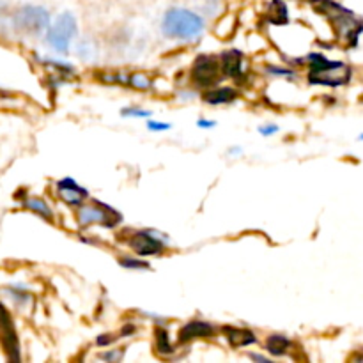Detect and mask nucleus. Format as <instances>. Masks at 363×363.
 Masks as SVG:
<instances>
[{"instance_id":"1","label":"nucleus","mask_w":363,"mask_h":363,"mask_svg":"<svg viewBox=\"0 0 363 363\" xmlns=\"http://www.w3.org/2000/svg\"><path fill=\"white\" fill-rule=\"evenodd\" d=\"M208 28L204 14L191 7L172 6L162 14L160 32L167 41L197 43L201 41Z\"/></svg>"},{"instance_id":"2","label":"nucleus","mask_w":363,"mask_h":363,"mask_svg":"<svg viewBox=\"0 0 363 363\" xmlns=\"http://www.w3.org/2000/svg\"><path fill=\"white\" fill-rule=\"evenodd\" d=\"M307 84L314 87L337 89L351 80V67L342 60H332L323 52H308L305 55Z\"/></svg>"},{"instance_id":"3","label":"nucleus","mask_w":363,"mask_h":363,"mask_svg":"<svg viewBox=\"0 0 363 363\" xmlns=\"http://www.w3.org/2000/svg\"><path fill=\"white\" fill-rule=\"evenodd\" d=\"M117 241L126 247L131 254L144 259L162 257L169 250V236L158 229H117Z\"/></svg>"},{"instance_id":"4","label":"nucleus","mask_w":363,"mask_h":363,"mask_svg":"<svg viewBox=\"0 0 363 363\" xmlns=\"http://www.w3.org/2000/svg\"><path fill=\"white\" fill-rule=\"evenodd\" d=\"M78 35H80V23L77 14L73 11H62L52 18V23L43 34V43L52 53L66 57L73 50Z\"/></svg>"},{"instance_id":"5","label":"nucleus","mask_w":363,"mask_h":363,"mask_svg":"<svg viewBox=\"0 0 363 363\" xmlns=\"http://www.w3.org/2000/svg\"><path fill=\"white\" fill-rule=\"evenodd\" d=\"M74 222H77L78 229L82 230L94 229V227L105 230H117L123 227L124 216L123 213L117 211L106 202L91 197L74 209Z\"/></svg>"},{"instance_id":"6","label":"nucleus","mask_w":363,"mask_h":363,"mask_svg":"<svg viewBox=\"0 0 363 363\" xmlns=\"http://www.w3.org/2000/svg\"><path fill=\"white\" fill-rule=\"evenodd\" d=\"M52 11L38 4H25L9 14L11 27L30 38H43L48 25L52 23Z\"/></svg>"},{"instance_id":"7","label":"nucleus","mask_w":363,"mask_h":363,"mask_svg":"<svg viewBox=\"0 0 363 363\" xmlns=\"http://www.w3.org/2000/svg\"><path fill=\"white\" fill-rule=\"evenodd\" d=\"M223 74L220 69V60L216 53H199L188 71V85L197 91L215 87L222 84Z\"/></svg>"},{"instance_id":"8","label":"nucleus","mask_w":363,"mask_h":363,"mask_svg":"<svg viewBox=\"0 0 363 363\" xmlns=\"http://www.w3.org/2000/svg\"><path fill=\"white\" fill-rule=\"evenodd\" d=\"M220 69H222L223 80L233 82L238 87L248 85L250 69L247 66V55L240 48H227L218 53Z\"/></svg>"},{"instance_id":"9","label":"nucleus","mask_w":363,"mask_h":363,"mask_svg":"<svg viewBox=\"0 0 363 363\" xmlns=\"http://www.w3.org/2000/svg\"><path fill=\"white\" fill-rule=\"evenodd\" d=\"M53 188V197L57 199V202L64 206L67 209H77L78 206L84 204L85 201L91 199V194L85 186H82L74 177L66 176L60 177V179H55L52 183Z\"/></svg>"},{"instance_id":"10","label":"nucleus","mask_w":363,"mask_h":363,"mask_svg":"<svg viewBox=\"0 0 363 363\" xmlns=\"http://www.w3.org/2000/svg\"><path fill=\"white\" fill-rule=\"evenodd\" d=\"M220 328L206 319L194 318L179 326L176 333L177 346H190V344L199 342V340H215L218 339Z\"/></svg>"},{"instance_id":"11","label":"nucleus","mask_w":363,"mask_h":363,"mask_svg":"<svg viewBox=\"0 0 363 363\" xmlns=\"http://www.w3.org/2000/svg\"><path fill=\"white\" fill-rule=\"evenodd\" d=\"M0 342H2V347L9 360H21L20 337H18L16 325H14L9 308L4 303H0Z\"/></svg>"},{"instance_id":"12","label":"nucleus","mask_w":363,"mask_h":363,"mask_svg":"<svg viewBox=\"0 0 363 363\" xmlns=\"http://www.w3.org/2000/svg\"><path fill=\"white\" fill-rule=\"evenodd\" d=\"M241 98V87L234 84H218L201 91V101L208 106H230Z\"/></svg>"},{"instance_id":"13","label":"nucleus","mask_w":363,"mask_h":363,"mask_svg":"<svg viewBox=\"0 0 363 363\" xmlns=\"http://www.w3.org/2000/svg\"><path fill=\"white\" fill-rule=\"evenodd\" d=\"M220 333L223 335L225 342L229 344L230 350H234V351L248 350V347H254L261 342L257 333L250 328H245V326L225 325L220 328Z\"/></svg>"},{"instance_id":"14","label":"nucleus","mask_w":363,"mask_h":363,"mask_svg":"<svg viewBox=\"0 0 363 363\" xmlns=\"http://www.w3.org/2000/svg\"><path fill=\"white\" fill-rule=\"evenodd\" d=\"M152 351L160 360H170L177 354V344L172 340L167 325H155L152 328Z\"/></svg>"},{"instance_id":"15","label":"nucleus","mask_w":363,"mask_h":363,"mask_svg":"<svg viewBox=\"0 0 363 363\" xmlns=\"http://www.w3.org/2000/svg\"><path fill=\"white\" fill-rule=\"evenodd\" d=\"M294 340L291 337L284 335V333H269L262 342V351L273 358V360H280V358H287L294 353Z\"/></svg>"},{"instance_id":"16","label":"nucleus","mask_w":363,"mask_h":363,"mask_svg":"<svg viewBox=\"0 0 363 363\" xmlns=\"http://www.w3.org/2000/svg\"><path fill=\"white\" fill-rule=\"evenodd\" d=\"M20 206H21V209H25V211H28V213H32V215L39 216L43 222L55 223V220H57L55 209H53V206L50 204V202L46 201L45 197L25 194V197L21 199Z\"/></svg>"},{"instance_id":"17","label":"nucleus","mask_w":363,"mask_h":363,"mask_svg":"<svg viewBox=\"0 0 363 363\" xmlns=\"http://www.w3.org/2000/svg\"><path fill=\"white\" fill-rule=\"evenodd\" d=\"M35 59H38L39 66L45 67L48 73L60 74V77L67 78V80H71V78H74L78 74L74 64L64 59L62 55H55V53H52V55H38Z\"/></svg>"},{"instance_id":"18","label":"nucleus","mask_w":363,"mask_h":363,"mask_svg":"<svg viewBox=\"0 0 363 363\" xmlns=\"http://www.w3.org/2000/svg\"><path fill=\"white\" fill-rule=\"evenodd\" d=\"M262 21L272 27H287L291 23V13L287 0H268Z\"/></svg>"},{"instance_id":"19","label":"nucleus","mask_w":363,"mask_h":363,"mask_svg":"<svg viewBox=\"0 0 363 363\" xmlns=\"http://www.w3.org/2000/svg\"><path fill=\"white\" fill-rule=\"evenodd\" d=\"M2 293L4 296H6L14 307L20 308V311H23V308L30 307V305L34 303V294H32V291L21 282L9 284V286L4 287Z\"/></svg>"},{"instance_id":"20","label":"nucleus","mask_w":363,"mask_h":363,"mask_svg":"<svg viewBox=\"0 0 363 363\" xmlns=\"http://www.w3.org/2000/svg\"><path fill=\"white\" fill-rule=\"evenodd\" d=\"M262 73L272 80H282L289 82V84L300 78V71L286 62H264L262 64Z\"/></svg>"},{"instance_id":"21","label":"nucleus","mask_w":363,"mask_h":363,"mask_svg":"<svg viewBox=\"0 0 363 363\" xmlns=\"http://www.w3.org/2000/svg\"><path fill=\"white\" fill-rule=\"evenodd\" d=\"M117 264L121 266L123 269H128V272H151V262L149 259L138 257L135 254H124L117 257Z\"/></svg>"},{"instance_id":"22","label":"nucleus","mask_w":363,"mask_h":363,"mask_svg":"<svg viewBox=\"0 0 363 363\" xmlns=\"http://www.w3.org/2000/svg\"><path fill=\"white\" fill-rule=\"evenodd\" d=\"M156 80L151 77V74L144 73V71H135V73H130V78H128V87H131L133 91L138 92H151L155 89Z\"/></svg>"},{"instance_id":"23","label":"nucleus","mask_w":363,"mask_h":363,"mask_svg":"<svg viewBox=\"0 0 363 363\" xmlns=\"http://www.w3.org/2000/svg\"><path fill=\"white\" fill-rule=\"evenodd\" d=\"M74 52H77L78 59L80 60H92L98 55V45H96L94 39L91 38H78L73 45Z\"/></svg>"},{"instance_id":"24","label":"nucleus","mask_w":363,"mask_h":363,"mask_svg":"<svg viewBox=\"0 0 363 363\" xmlns=\"http://www.w3.org/2000/svg\"><path fill=\"white\" fill-rule=\"evenodd\" d=\"M121 117H124V119H149V117H152V110L151 108H145V106H140V105H130V106H123V108L119 110Z\"/></svg>"},{"instance_id":"25","label":"nucleus","mask_w":363,"mask_h":363,"mask_svg":"<svg viewBox=\"0 0 363 363\" xmlns=\"http://www.w3.org/2000/svg\"><path fill=\"white\" fill-rule=\"evenodd\" d=\"M126 354V347H119V346H110L101 350V353H98V360L105 362V363H119Z\"/></svg>"},{"instance_id":"26","label":"nucleus","mask_w":363,"mask_h":363,"mask_svg":"<svg viewBox=\"0 0 363 363\" xmlns=\"http://www.w3.org/2000/svg\"><path fill=\"white\" fill-rule=\"evenodd\" d=\"M128 78H130V73H124V71H113V73L99 74V80H101L103 84L126 85V87H128Z\"/></svg>"},{"instance_id":"27","label":"nucleus","mask_w":363,"mask_h":363,"mask_svg":"<svg viewBox=\"0 0 363 363\" xmlns=\"http://www.w3.org/2000/svg\"><path fill=\"white\" fill-rule=\"evenodd\" d=\"M119 335L117 333H112V332H105V333H99V335H96L94 339V346L98 347V350H105V347H110V346H116L117 342H119Z\"/></svg>"},{"instance_id":"28","label":"nucleus","mask_w":363,"mask_h":363,"mask_svg":"<svg viewBox=\"0 0 363 363\" xmlns=\"http://www.w3.org/2000/svg\"><path fill=\"white\" fill-rule=\"evenodd\" d=\"M174 96H176V99L179 103H190V101H195V99L201 98V91H197L195 87L188 85V87L179 89V91H177Z\"/></svg>"},{"instance_id":"29","label":"nucleus","mask_w":363,"mask_h":363,"mask_svg":"<svg viewBox=\"0 0 363 363\" xmlns=\"http://www.w3.org/2000/svg\"><path fill=\"white\" fill-rule=\"evenodd\" d=\"M145 128L151 133H167V131L172 130V124L165 123V121H158L155 117H149V119H145Z\"/></svg>"},{"instance_id":"30","label":"nucleus","mask_w":363,"mask_h":363,"mask_svg":"<svg viewBox=\"0 0 363 363\" xmlns=\"http://www.w3.org/2000/svg\"><path fill=\"white\" fill-rule=\"evenodd\" d=\"M138 330H140V328H138V323L128 321V323H124L123 326H121V330L117 332V335H119L121 340L133 339V337L138 333Z\"/></svg>"},{"instance_id":"31","label":"nucleus","mask_w":363,"mask_h":363,"mask_svg":"<svg viewBox=\"0 0 363 363\" xmlns=\"http://www.w3.org/2000/svg\"><path fill=\"white\" fill-rule=\"evenodd\" d=\"M280 131H282V128H280V124L277 123H262L261 126H257V133L264 138L275 137V135H279Z\"/></svg>"},{"instance_id":"32","label":"nucleus","mask_w":363,"mask_h":363,"mask_svg":"<svg viewBox=\"0 0 363 363\" xmlns=\"http://www.w3.org/2000/svg\"><path fill=\"white\" fill-rule=\"evenodd\" d=\"M195 126H197L199 130H202V131H211V130H215L216 126H218V121L209 119V117H199L197 123H195Z\"/></svg>"},{"instance_id":"33","label":"nucleus","mask_w":363,"mask_h":363,"mask_svg":"<svg viewBox=\"0 0 363 363\" xmlns=\"http://www.w3.org/2000/svg\"><path fill=\"white\" fill-rule=\"evenodd\" d=\"M247 358H248V360L259 362V363H273V362H275L272 357H269V354H266V353H254V351H252V353H247Z\"/></svg>"},{"instance_id":"34","label":"nucleus","mask_w":363,"mask_h":363,"mask_svg":"<svg viewBox=\"0 0 363 363\" xmlns=\"http://www.w3.org/2000/svg\"><path fill=\"white\" fill-rule=\"evenodd\" d=\"M227 156H229V158H240V156H243V147H241V145H230V147L227 149Z\"/></svg>"},{"instance_id":"35","label":"nucleus","mask_w":363,"mask_h":363,"mask_svg":"<svg viewBox=\"0 0 363 363\" xmlns=\"http://www.w3.org/2000/svg\"><path fill=\"white\" fill-rule=\"evenodd\" d=\"M360 140H363V135H360Z\"/></svg>"}]
</instances>
